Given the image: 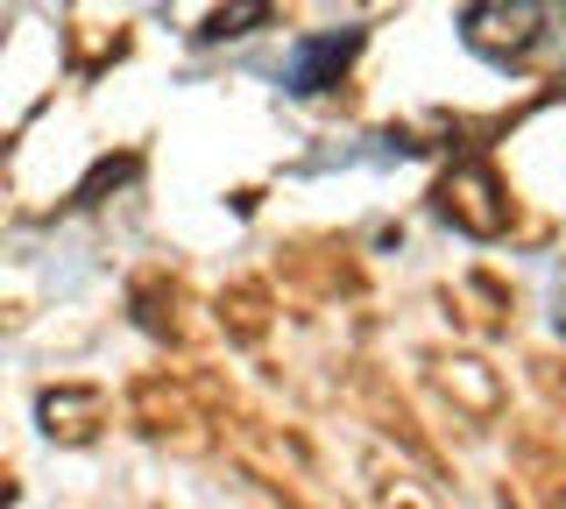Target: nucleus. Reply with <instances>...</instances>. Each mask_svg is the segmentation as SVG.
<instances>
[{
    "label": "nucleus",
    "mask_w": 566,
    "mask_h": 509,
    "mask_svg": "<svg viewBox=\"0 0 566 509\" xmlns=\"http://www.w3.org/2000/svg\"><path fill=\"white\" fill-rule=\"evenodd\" d=\"M255 22H270V8H262V0H248V8H220V14L199 29V36H212V43H220V36H248Z\"/></svg>",
    "instance_id": "4"
},
{
    "label": "nucleus",
    "mask_w": 566,
    "mask_h": 509,
    "mask_svg": "<svg viewBox=\"0 0 566 509\" xmlns=\"http://www.w3.org/2000/svg\"><path fill=\"white\" fill-rule=\"evenodd\" d=\"M553 8H531V0H482V8H460V36L482 57H524L545 36Z\"/></svg>",
    "instance_id": "1"
},
{
    "label": "nucleus",
    "mask_w": 566,
    "mask_h": 509,
    "mask_svg": "<svg viewBox=\"0 0 566 509\" xmlns=\"http://www.w3.org/2000/svg\"><path fill=\"white\" fill-rule=\"evenodd\" d=\"M361 50V29H340V36H312L291 50V64H283V85L291 93H326L333 78L347 72V57Z\"/></svg>",
    "instance_id": "2"
},
{
    "label": "nucleus",
    "mask_w": 566,
    "mask_h": 509,
    "mask_svg": "<svg viewBox=\"0 0 566 509\" xmlns=\"http://www.w3.org/2000/svg\"><path fill=\"white\" fill-rule=\"evenodd\" d=\"M474 199H495V178H489V163H460L447 191H439V205H447V220H460L468 234H495L503 226V213H489V205H474Z\"/></svg>",
    "instance_id": "3"
}]
</instances>
